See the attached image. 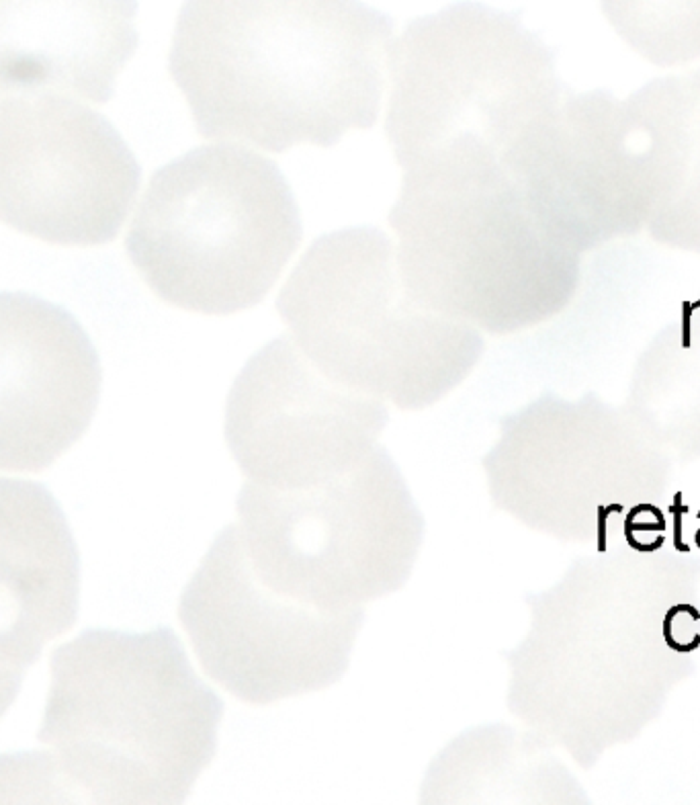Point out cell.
I'll list each match as a JSON object with an SVG mask.
<instances>
[{
	"mask_svg": "<svg viewBox=\"0 0 700 805\" xmlns=\"http://www.w3.org/2000/svg\"><path fill=\"white\" fill-rule=\"evenodd\" d=\"M391 35L361 0H186L168 70L207 140L330 148L375 125Z\"/></svg>",
	"mask_w": 700,
	"mask_h": 805,
	"instance_id": "1",
	"label": "cell"
},
{
	"mask_svg": "<svg viewBox=\"0 0 700 805\" xmlns=\"http://www.w3.org/2000/svg\"><path fill=\"white\" fill-rule=\"evenodd\" d=\"M303 355L334 381L422 410L478 365L483 338L405 289L389 236L359 225L320 236L277 297Z\"/></svg>",
	"mask_w": 700,
	"mask_h": 805,
	"instance_id": "2",
	"label": "cell"
},
{
	"mask_svg": "<svg viewBox=\"0 0 700 805\" xmlns=\"http://www.w3.org/2000/svg\"><path fill=\"white\" fill-rule=\"evenodd\" d=\"M279 166L240 146H201L158 168L125 238L147 287L188 312L258 305L301 244Z\"/></svg>",
	"mask_w": 700,
	"mask_h": 805,
	"instance_id": "3",
	"label": "cell"
},
{
	"mask_svg": "<svg viewBox=\"0 0 700 805\" xmlns=\"http://www.w3.org/2000/svg\"><path fill=\"white\" fill-rule=\"evenodd\" d=\"M514 193L485 148H446L405 168L389 225L402 281L422 308L489 334L541 314L543 266Z\"/></svg>",
	"mask_w": 700,
	"mask_h": 805,
	"instance_id": "4",
	"label": "cell"
},
{
	"mask_svg": "<svg viewBox=\"0 0 700 805\" xmlns=\"http://www.w3.org/2000/svg\"><path fill=\"white\" fill-rule=\"evenodd\" d=\"M236 509L260 578L328 611L363 609L402 590L424 541V516L383 447L318 486L279 490L246 481Z\"/></svg>",
	"mask_w": 700,
	"mask_h": 805,
	"instance_id": "5",
	"label": "cell"
},
{
	"mask_svg": "<svg viewBox=\"0 0 700 805\" xmlns=\"http://www.w3.org/2000/svg\"><path fill=\"white\" fill-rule=\"evenodd\" d=\"M387 56L385 131L404 170L463 144L502 158L543 72V49L518 15L481 2L409 21Z\"/></svg>",
	"mask_w": 700,
	"mask_h": 805,
	"instance_id": "6",
	"label": "cell"
},
{
	"mask_svg": "<svg viewBox=\"0 0 700 805\" xmlns=\"http://www.w3.org/2000/svg\"><path fill=\"white\" fill-rule=\"evenodd\" d=\"M179 615L199 664L250 705L324 691L352 658L363 609L328 611L266 584L238 527L215 537L184 588Z\"/></svg>",
	"mask_w": 700,
	"mask_h": 805,
	"instance_id": "7",
	"label": "cell"
},
{
	"mask_svg": "<svg viewBox=\"0 0 700 805\" xmlns=\"http://www.w3.org/2000/svg\"><path fill=\"white\" fill-rule=\"evenodd\" d=\"M142 168L101 113L60 97L0 103V221L62 246L111 242Z\"/></svg>",
	"mask_w": 700,
	"mask_h": 805,
	"instance_id": "8",
	"label": "cell"
},
{
	"mask_svg": "<svg viewBox=\"0 0 700 805\" xmlns=\"http://www.w3.org/2000/svg\"><path fill=\"white\" fill-rule=\"evenodd\" d=\"M389 422L385 402L346 388L285 334L238 373L225 402V443L248 481L297 490L363 463Z\"/></svg>",
	"mask_w": 700,
	"mask_h": 805,
	"instance_id": "9",
	"label": "cell"
},
{
	"mask_svg": "<svg viewBox=\"0 0 700 805\" xmlns=\"http://www.w3.org/2000/svg\"><path fill=\"white\" fill-rule=\"evenodd\" d=\"M97 351L72 314L27 293H0V440L76 435L99 400Z\"/></svg>",
	"mask_w": 700,
	"mask_h": 805,
	"instance_id": "10",
	"label": "cell"
},
{
	"mask_svg": "<svg viewBox=\"0 0 700 805\" xmlns=\"http://www.w3.org/2000/svg\"><path fill=\"white\" fill-rule=\"evenodd\" d=\"M138 0H0V97L62 90L105 105L140 45Z\"/></svg>",
	"mask_w": 700,
	"mask_h": 805,
	"instance_id": "11",
	"label": "cell"
},
{
	"mask_svg": "<svg viewBox=\"0 0 700 805\" xmlns=\"http://www.w3.org/2000/svg\"><path fill=\"white\" fill-rule=\"evenodd\" d=\"M667 520L656 504H635L625 516L626 543L637 551H658L665 543Z\"/></svg>",
	"mask_w": 700,
	"mask_h": 805,
	"instance_id": "12",
	"label": "cell"
},
{
	"mask_svg": "<svg viewBox=\"0 0 700 805\" xmlns=\"http://www.w3.org/2000/svg\"><path fill=\"white\" fill-rule=\"evenodd\" d=\"M663 639L678 654H690L700 648V611L682 603L671 607L663 617Z\"/></svg>",
	"mask_w": 700,
	"mask_h": 805,
	"instance_id": "13",
	"label": "cell"
},
{
	"mask_svg": "<svg viewBox=\"0 0 700 805\" xmlns=\"http://www.w3.org/2000/svg\"><path fill=\"white\" fill-rule=\"evenodd\" d=\"M606 2L614 6L619 13H626V15H637V13L665 15V13H682L684 8L686 13L700 10V0H606Z\"/></svg>",
	"mask_w": 700,
	"mask_h": 805,
	"instance_id": "14",
	"label": "cell"
},
{
	"mask_svg": "<svg viewBox=\"0 0 700 805\" xmlns=\"http://www.w3.org/2000/svg\"><path fill=\"white\" fill-rule=\"evenodd\" d=\"M667 511L671 514V525H674V533H671L674 548L680 553H690V545L684 541V516L688 514V504H684L682 492L674 494V502L669 504Z\"/></svg>",
	"mask_w": 700,
	"mask_h": 805,
	"instance_id": "15",
	"label": "cell"
},
{
	"mask_svg": "<svg viewBox=\"0 0 700 805\" xmlns=\"http://www.w3.org/2000/svg\"><path fill=\"white\" fill-rule=\"evenodd\" d=\"M621 511H625L623 509V504H600L598 507V514H596V541H598V553H604L606 551V539H608V527H606V520H608V516L610 514H617L621 513Z\"/></svg>",
	"mask_w": 700,
	"mask_h": 805,
	"instance_id": "16",
	"label": "cell"
},
{
	"mask_svg": "<svg viewBox=\"0 0 700 805\" xmlns=\"http://www.w3.org/2000/svg\"><path fill=\"white\" fill-rule=\"evenodd\" d=\"M690 314H692V308L690 303H684V330H682V346L688 349L690 346Z\"/></svg>",
	"mask_w": 700,
	"mask_h": 805,
	"instance_id": "17",
	"label": "cell"
},
{
	"mask_svg": "<svg viewBox=\"0 0 700 805\" xmlns=\"http://www.w3.org/2000/svg\"><path fill=\"white\" fill-rule=\"evenodd\" d=\"M694 543H697V548L700 549V529L697 531V535H694Z\"/></svg>",
	"mask_w": 700,
	"mask_h": 805,
	"instance_id": "18",
	"label": "cell"
}]
</instances>
